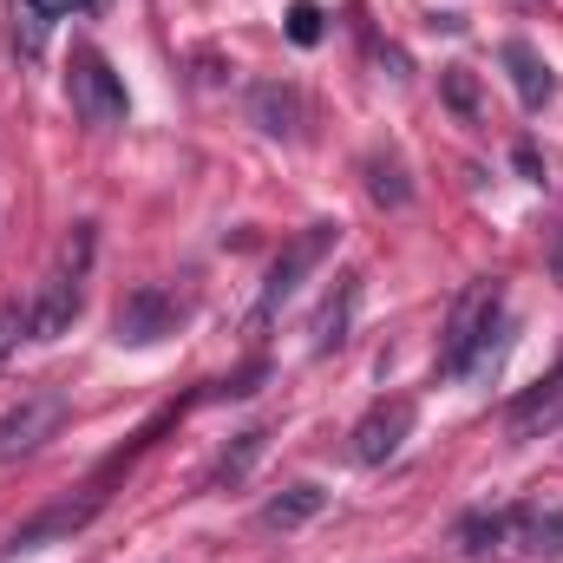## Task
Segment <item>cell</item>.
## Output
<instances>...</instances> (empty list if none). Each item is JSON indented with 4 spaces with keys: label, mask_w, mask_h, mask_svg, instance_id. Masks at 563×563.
Masks as SVG:
<instances>
[{
    "label": "cell",
    "mask_w": 563,
    "mask_h": 563,
    "mask_svg": "<svg viewBox=\"0 0 563 563\" xmlns=\"http://www.w3.org/2000/svg\"><path fill=\"white\" fill-rule=\"evenodd\" d=\"M505 538H511V511H472V518L459 525V551H465V558H492Z\"/></svg>",
    "instance_id": "obj_18"
},
{
    "label": "cell",
    "mask_w": 563,
    "mask_h": 563,
    "mask_svg": "<svg viewBox=\"0 0 563 563\" xmlns=\"http://www.w3.org/2000/svg\"><path fill=\"white\" fill-rule=\"evenodd\" d=\"M328 511V492L314 485V478H295V485H282L276 498L263 505V531H301V525H314Z\"/></svg>",
    "instance_id": "obj_13"
},
{
    "label": "cell",
    "mask_w": 563,
    "mask_h": 563,
    "mask_svg": "<svg viewBox=\"0 0 563 563\" xmlns=\"http://www.w3.org/2000/svg\"><path fill=\"white\" fill-rule=\"evenodd\" d=\"M269 452V426H250V432H236L230 445H223V459H217V472H210V485L217 492H236L250 472H256V459Z\"/></svg>",
    "instance_id": "obj_16"
},
{
    "label": "cell",
    "mask_w": 563,
    "mask_h": 563,
    "mask_svg": "<svg viewBox=\"0 0 563 563\" xmlns=\"http://www.w3.org/2000/svg\"><path fill=\"white\" fill-rule=\"evenodd\" d=\"M20 334H33V328H26V308H20V301H0V367H7V354L20 347Z\"/></svg>",
    "instance_id": "obj_22"
},
{
    "label": "cell",
    "mask_w": 563,
    "mask_h": 563,
    "mask_svg": "<svg viewBox=\"0 0 563 563\" xmlns=\"http://www.w3.org/2000/svg\"><path fill=\"white\" fill-rule=\"evenodd\" d=\"M92 250H99V230H92V223H73V236L59 243V269L86 282V269H92Z\"/></svg>",
    "instance_id": "obj_19"
},
{
    "label": "cell",
    "mask_w": 563,
    "mask_h": 563,
    "mask_svg": "<svg viewBox=\"0 0 563 563\" xmlns=\"http://www.w3.org/2000/svg\"><path fill=\"white\" fill-rule=\"evenodd\" d=\"M505 73H511V86H518V106H525V112H544V106L558 99V79H551L544 53H538L531 40H505Z\"/></svg>",
    "instance_id": "obj_12"
},
{
    "label": "cell",
    "mask_w": 563,
    "mask_h": 563,
    "mask_svg": "<svg viewBox=\"0 0 563 563\" xmlns=\"http://www.w3.org/2000/svg\"><path fill=\"white\" fill-rule=\"evenodd\" d=\"M92 7H106V0H92Z\"/></svg>",
    "instance_id": "obj_25"
},
{
    "label": "cell",
    "mask_w": 563,
    "mask_h": 563,
    "mask_svg": "<svg viewBox=\"0 0 563 563\" xmlns=\"http://www.w3.org/2000/svg\"><path fill=\"white\" fill-rule=\"evenodd\" d=\"M439 99H445L465 125H485V99H478V73H472V66H445V73H439Z\"/></svg>",
    "instance_id": "obj_17"
},
{
    "label": "cell",
    "mask_w": 563,
    "mask_h": 563,
    "mask_svg": "<svg viewBox=\"0 0 563 563\" xmlns=\"http://www.w3.org/2000/svg\"><path fill=\"white\" fill-rule=\"evenodd\" d=\"M558 413H563V367L551 374V380H538L531 394H518L511 400V439H538V432H551L558 426Z\"/></svg>",
    "instance_id": "obj_14"
},
{
    "label": "cell",
    "mask_w": 563,
    "mask_h": 563,
    "mask_svg": "<svg viewBox=\"0 0 563 563\" xmlns=\"http://www.w3.org/2000/svg\"><path fill=\"white\" fill-rule=\"evenodd\" d=\"M184 321H190V301H184L177 288L139 282V288L119 301V314H112V341H119V347H157V341L177 334Z\"/></svg>",
    "instance_id": "obj_3"
},
{
    "label": "cell",
    "mask_w": 563,
    "mask_h": 563,
    "mask_svg": "<svg viewBox=\"0 0 563 563\" xmlns=\"http://www.w3.org/2000/svg\"><path fill=\"white\" fill-rule=\"evenodd\" d=\"M79 7H92V0H26V20H33V33H40V26H53V20L79 13Z\"/></svg>",
    "instance_id": "obj_23"
},
{
    "label": "cell",
    "mask_w": 563,
    "mask_h": 563,
    "mask_svg": "<svg viewBox=\"0 0 563 563\" xmlns=\"http://www.w3.org/2000/svg\"><path fill=\"white\" fill-rule=\"evenodd\" d=\"M511 164L525 170V184H551V164L538 157V144H518V151H511Z\"/></svg>",
    "instance_id": "obj_24"
},
{
    "label": "cell",
    "mask_w": 563,
    "mask_h": 563,
    "mask_svg": "<svg viewBox=\"0 0 563 563\" xmlns=\"http://www.w3.org/2000/svg\"><path fill=\"white\" fill-rule=\"evenodd\" d=\"M250 125H256L263 139H282V144H295V139H301V125H308V106H301V86H288V79H263V86L250 92Z\"/></svg>",
    "instance_id": "obj_9"
},
{
    "label": "cell",
    "mask_w": 563,
    "mask_h": 563,
    "mask_svg": "<svg viewBox=\"0 0 563 563\" xmlns=\"http://www.w3.org/2000/svg\"><path fill=\"white\" fill-rule=\"evenodd\" d=\"M511 544L538 563L563 558V505H518L511 511Z\"/></svg>",
    "instance_id": "obj_11"
},
{
    "label": "cell",
    "mask_w": 563,
    "mask_h": 563,
    "mask_svg": "<svg viewBox=\"0 0 563 563\" xmlns=\"http://www.w3.org/2000/svg\"><path fill=\"white\" fill-rule=\"evenodd\" d=\"M263 380H269V367L256 361V367H243V374H230V380H217V387H210V400H250V394H256Z\"/></svg>",
    "instance_id": "obj_21"
},
{
    "label": "cell",
    "mask_w": 563,
    "mask_h": 563,
    "mask_svg": "<svg viewBox=\"0 0 563 563\" xmlns=\"http://www.w3.org/2000/svg\"><path fill=\"white\" fill-rule=\"evenodd\" d=\"M73 106H79V119H86L92 132H112V125H125V112H132L125 79L112 73V59H106L99 46H73Z\"/></svg>",
    "instance_id": "obj_4"
},
{
    "label": "cell",
    "mask_w": 563,
    "mask_h": 563,
    "mask_svg": "<svg viewBox=\"0 0 563 563\" xmlns=\"http://www.w3.org/2000/svg\"><path fill=\"white\" fill-rule=\"evenodd\" d=\"M407 432H413V400H380L367 420L347 432V452H354V465H387L407 445Z\"/></svg>",
    "instance_id": "obj_8"
},
{
    "label": "cell",
    "mask_w": 563,
    "mask_h": 563,
    "mask_svg": "<svg viewBox=\"0 0 563 563\" xmlns=\"http://www.w3.org/2000/svg\"><path fill=\"white\" fill-rule=\"evenodd\" d=\"M288 40L295 46H321V7L314 0H295L288 7Z\"/></svg>",
    "instance_id": "obj_20"
},
{
    "label": "cell",
    "mask_w": 563,
    "mask_h": 563,
    "mask_svg": "<svg viewBox=\"0 0 563 563\" xmlns=\"http://www.w3.org/2000/svg\"><path fill=\"white\" fill-rule=\"evenodd\" d=\"M79 301H86L79 276H66V269L53 263V269L40 276V288H33V301H26V328H33V341H59V334H73Z\"/></svg>",
    "instance_id": "obj_7"
},
{
    "label": "cell",
    "mask_w": 563,
    "mask_h": 563,
    "mask_svg": "<svg viewBox=\"0 0 563 563\" xmlns=\"http://www.w3.org/2000/svg\"><path fill=\"white\" fill-rule=\"evenodd\" d=\"M334 243H341V223H308V230L282 250L276 269H269V282H263V301H256V314H250V334H263L282 308L295 301V288L314 276L321 263H328V250H334Z\"/></svg>",
    "instance_id": "obj_2"
},
{
    "label": "cell",
    "mask_w": 563,
    "mask_h": 563,
    "mask_svg": "<svg viewBox=\"0 0 563 563\" xmlns=\"http://www.w3.org/2000/svg\"><path fill=\"white\" fill-rule=\"evenodd\" d=\"M505 288L498 282H472L465 301L452 308L445 321V341H439V374L445 380H492L498 361H505Z\"/></svg>",
    "instance_id": "obj_1"
},
{
    "label": "cell",
    "mask_w": 563,
    "mask_h": 563,
    "mask_svg": "<svg viewBox=\"0 0 563 563\" xmlns=\"http://www.w3.org/2000/svg\"><path fill=\"white\" fill-rule=\"evenodd\" d=\"M354 308H361V276H334L328 288V301L314 308V354H334V347H347V334H354Z\"/></svg>",
    "instance_id": "obj_10"
},
{
    "label": "cell",
    "mask_w": 563,
    "mask_h": 563,
    "mask_svg": "<svg viewBox=\"0 0 563 563\" xmlns=\"http://www.w3.org/2000/svg\"><path fill=\"white\" fill-rule=\"evenodd\" d=\"M66 413H73V400H66L59 387H40V394L13 400V407L0 413V459H26V452H40L46 439H59Z\"/></svg>",
    "instance_id": "obj_5"
},
{
    "label": "cell",
    "mask_w": 563,
    "mask_h": 563,
    "mask_svg": "<svg viewBox=\"0 0 563 563\" xmlns=\"http://www.w3.org/2000/svg\"><path fill=\"white\" fill-rule=\"evenodd\" d=\"M361 177H367V197H374L380 210H407V203H413V177H407L400 151H367V157H361Z\"/></svg>",
    "instance_id": "obj_15"
},
{
    "label": "cell",
    "mask_w": 563,
    "mask_h": 563,
    "mask_svg": "<svg viewBox=\"0 0 563 563\" xmlns=\"http://www.w3.org/2000/svg\"><path fill=\"white\" fill-rule=\"evenodd\" d=\"M106 511V492H86V498H59V505H46V511H33L26 525H13V538H7V551L13 558H26V551H46V544H66V538H79L92 518Z\"/></svg>",
    "instance_id": "obj_6"
}]
</instances>
